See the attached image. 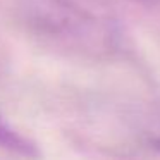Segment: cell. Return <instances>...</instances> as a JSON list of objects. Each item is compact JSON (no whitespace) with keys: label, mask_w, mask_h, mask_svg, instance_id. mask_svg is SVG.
<instances>
[{"label":"cell","mask_w":160,"mask_h":160,"mask_svg":"<svg viewBox=\"0 0 160 160\" xmlns=\"http://www.w3.org/2000/svg\"><path fill=\"white\" fill-rule=\"evenodd\" d=\"M0 146L11 150V152L19 153V155H26V157H35L36 155L35 146H33L28 139H24L22 136H19L18 132H14L2 121H0Z\"/></svg>","instance_id":"6da1fadb"}]
</instances>
